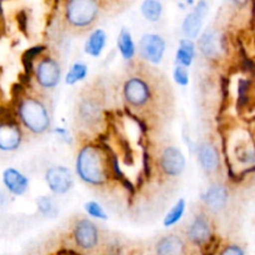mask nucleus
<instances>
[{
    "instance_id": "f8f14e48",
    "label": "nucleus",
    "mask_w": 255,
    "mask_h": 255,
    "mask_svg": "<svg viewBox=\"0 0 255 255\" xmlns=\"http://www.w3.org/2000/svg\"><path fill=\"white\" fill-rule=\"evenodd\" d=\"M229 200V190L224 184H212L203 195V202L209 212L218 214L227 208Z\"/></svg>"
},
{
    "instance_id": "7ed1b4c3",
    "label": "nucleus",
    "mask_w": 255,
    "mask_h": 255,
    "mask_svg": "<svg viewBox=\"0 0 255 255\" xmlns=\"http://www.w3.org/2000/svg\"><path fill=\"white\" fill-rule=\"evenodd\" d=\"M99 11L98 0H67L64 18L70 28L85 30L94 25L99 18Z\"/></svg>"
},
{
    "instance_id": "6e6552de",
    "label": "nucleus",
    "mask_w": 255,
    "mask_h": 255,
    "mask_svg": "<svg viewBox=\"0 0 255 255\" xmlns=\"http://www.w3.org/2000/svg\"><path fill=\"white\" fill-rule=\"evenodd\" d=\"M45 181L51 193L63 195L72 190L74 185V175L67 166L54 165L45 171Z\"/></svg>"
},
{
    "instance_id": "5701e85b",
    "label": "nucleus",
    "mask_w": 255,
    "mask_h": 255,
    "mask_svg": "<svg viewBox=\"0 0 255 255\" xmlns=\"http://www.w3.org/2000/svg\"><path fill=\"white\" fill-rule=\"evenodd\" d=\"M39 213L48 219H55L59 215V207L56 200L50 195H41L36 199Z\"/></svg>"
},
{
    "instance_id": "4be33fe9",
    "label": "nucleus",
    "mask_w": 255,
    "mask_h": 255,
    "mask_svg": "<svg viewBox=\"0 0 255 255\" xmlns=\"http://www.w3.org/2000/svg\"><path fill=\"white\" fill-rule=\"evenodd\" d=\"M140 13L144 19L150 23H158L164 13V6L160 0H143Z\"/></svg>"
},
{
    "instance_id": "f03ea898",
    "label": "nucleus",
    "mask_w": 255,
    "mask_h": 255,
    "mask_svg": "<svg viewBox=\"0 0 255 255\" xmlns=\"http://www.w3.org/2000/svg\"><path fill=\"white\" fill-rule=\"evenodd\" d=\"M18 122L29 133L41 135L50 128V115L45 104L34 97H23L16 105Z\"/></svg>"
},
{
    "instance_id": "393cba45",
    "label": "nucleus",
    "mask_w": 255,
    "mask_h": 255,
    "mask_svg": "<svg viewBox=\"0 0 255 255\" xmlns=\"http://www.w3.org/2000/svg\"><path fill=\"white\" fill-rule=\"evenodd\" d=\"M185 208H186L185 199L180 198V199H179L178 202L171 207V209L169 210V213L165 215V218H164V222H163L164 227L170 228L173 227V225L178 224V223L181 220V218H183L184 213H185Z\"/></svg>"
},
{
    "instance_id": "6ab92c4d",
    "label": "nucleus",
    "mask_w": 255,
    "mask_h": 255,
    "mask_svg": "<svg viewBox=\"0 0 255 255\" xmlns=\"http://www.w3.org/2000/svg\"><path fill=\"white\" fill-rule=\"evenodd\" d=\"M197 55V45L194 40L188 38H183L179 40V48L175 53V61L178 65L189 68L194 61Z\"/></svg>"
},
{
    "instance_id": "20e7f679",
    "label": "nucleus",
    "mask_w": 255,
    "mask_h": 255,
    "mask_svg": "<svg viewBox=\"0 0 255 255\" xmlns=\"http://www.w3.org/2000/svg\"><path fill=\"white\" fill-rule=\"evenodd\" d=\"M34 77L36 83L43 89H54L58 87L61 79V68L56 59L44 56L34 68Z\"/></svg>"
},
{
    "instance_id": "39448f33",
    "label": "nucleus",
    "mask_w": 255,
    "mask_h": 255,
    "mask_svg": "<svg viewBox=\"0 0 255 255\" xmlns=\"http://www.w3.org/2000/svg\"><path fill=\"white\" fill-rule=\"evenodd\" d=\"M23 143V131L18 120L11 115L0 118V150L15 151Z\"/></svg>"
},
{
    "instance_id": "1a4fd4ad",
    "label": "nucleus",
    "mask_w": 255,
    "mask_h": 255,
    "mask_svg": "<svg viewBox=\"0 0 255 255\" xmlns=\"http://www.w3.org/2000/svg\"><path fill=\"white\" fill-rule=\"evenodd\" d=\"M75 245L82 250H93L99 244V229L90 219H79L73 229Z\"/></svg>"
},
{
    "instance_id": "b1692460",
    "label": "nucleus",
    "mask_w": 255,
    "mask_h": 255,
    "mask_svg": "<svg viewBox=\"0 0 255 255\" xmlns=\"http://www.w3.org/2000/svg\"><path fill=\"white\" fill-rule=\"evenodd\" d=\"M88 65L83 61H77L69 68L67 75H65V84L67 85H75L77 83L83 82L88 77Z\"/></svg>"
},
{
    "instance_id": "423d86ee",
    "label": "nucleus",
    "mask_w": 255,
    "mask_h": 255,
    "mask_svg": "<svg viewBox=\"0 0 255 255\" xmlns=\"http://www.w3.org/2000/svg\"><path fill=\"white\" fill-rule=\"evenodd\" d=\"M165 50L166 43L163 36L159 35V34H144L139 40V55L141 59H144L148 63L154 64V65H159L163 61Z\"/></svg>"
},
{
    "instance_id": "a878e982",
    "label": "nucleus",
    "mask_w": 255,
    "mask_h": 255,
    "mask_svg": "<svg viewBox=\"0 0 255 255\" xmlns=\"http://www.w3.org/2000/svg\"><path fill=\"white\" fill-rule=\"evenodd\" d=\"M84 209L85 212L88 213V215H90L92 218H95V219H100V220H107L108 219V214L105 213L104 208L99 204L95 200H89L84 204Z\"/></svg>"
},
{
    "instance_id": "2eb2a0df",
    "label": "nucleus",
    "mask_w": 255,
    "mask_h": 255,
    "mask_svg": "<svg viewBox=\"0 0 255 255\" xmlns=\"http://www.w3.org/2000/svg\"><path fill=\"white\" fill-rule=\"evenodd\" d=\"M198 161L207 174L217 173L220 166V156L217 146L210 141H204L198 148Z\"/></svg>"
},
{
    "instance_id": "bb28decb",
    "label": "nucleus",
    "mask_w": 255,
    "mask_h": 255,
    "mask_svg": "<svg viewBox=\"0 0 255 255\" xmlns=\"http://www.w3.org/2000/svg\"><path fill=\"white\" fill-rule=\"evenodd\" d=\"M173 78H174V82H175L176 84L180 85V87H186V85L189 84L188 68L176 64V67L174 68Z\"/></svg>"
},
{
    "instance_id": "7c9ffc66",
    "label": "nucleus",
    "mask_w": 255,
    "mask_h": 255,
    "mask_svg": "<svg viewBox=\"0 0 255 255\" xmlns=\"http://www.w3.org/2000/svg\"><path fill=\"white\" fill-rule=\"evenodd\" d=\"M176 4L181 10H186L195 5V0H176Z\"/></svg>"
},
{
    "instance_id": "a211bd4d",
    "label": "nucleus",
    "mask_w": 255,
    "mask_h": 255,
    "mask_svg": "<svg viewBox=\"0 0 255 255\" xmlns=\"http://www.w3.org/2000/svg\"><path fill=\"white\" fill-rule=\"evenodd\" d=\"M108 41V35L104 29L97 28L89 34L84 44V51L92 58H99L105 49Z\"/></svg>"
},
{
    "instance_id": "f257e3e1",
    "label": "nucleus",
    "mask_w": 255,
    "mask_h": 255,
    "mask_svg": "<svg viewBox=\"0 0 255 255\" xmlns=\"http://www.w3.org/2000/svg\"><path fill=\"white\" fill-rule=\"evenodd\" d=\"M77 174L89 185H104L109 178V168L104 151L95 144H85L77 155Z\"/></svg>"
},
{
    "instance_id": "4468645a",
    "label": "nucleus",
    "mask_w": 255,
    "mask_h": 255,
    "mask_svg": "<svg viewBox=\"0 0 255 255\" xmlns=\"http://www.w3.org/2000/svg\"><path fill=\"white\" fill-rule=\"evenodd\" d=\"M198 48L207 59H218L224 50L222 35L217 30L208 29L199 36Z\"/></svg>"
},
{
    "instance_id": "dca6fc26",
    "label": "nucleus",
    "mask_w": 255,
    "mask_h": 255,
    "mask_svg": "<svg viewBox=\"0 0 255 255\" xmlns=\"http://www.w3.org/2000/svg\"><path fill=\"white\" fill-rule=\"evenodd\" d=\"M3 184L6 190L15 197H21L29 189V179L15 168H6L3 171Z\"/></svg>"
},
{
    "instance_id": "9b49d317",
    "label": "nucleus",
    "mask_w": 255,
    "mask_h": 255,
    "mask_svg": "<svg viewBox=\"0 0 255 255\" xmlns=\"http://www.w3.org/2000/svg\"><path fill=\"white\" fill-rule=\"evenodd\" d=\"M160 168L168 176H179L185 169V156L176 146H165L160 154Z\"/></svg>"
},
{
    "instance_id": "aec40b11",
    "label": "nucleus",
    "mask_w": 255,
    "mask_h": 255,
    "mask_svg": "<svg viewBox=\"0 0 255 255\" xmlns=\"http://www.w3.org/2000/svg\"><path fill=\"white\" fill-rule=\"evenodd\" d=\"M204 20L205 19L198 15L194 10L189 11L185 15V18H184L183 23H181V31L184 34V38L191 39V40L199 38Z\"/></svg>"
},
{
    "instance_id": "412c9836",
    "label": "nucleus",
    "mask_w": 255,
    "mask_h": 255,
    "mask_svg": "<svg viewBox=\"0 0 255 255\" xmlns=\"http://www.w3.org/2000/svg\"><path fill=\"white\" fill-rule=\"evenodd\" d=\"M117 45L124 60H133L134 56H135L136 54V46L129 29H120V33L117 39Z\"/></svg>"
},
{
    "instance_id": "2f4dec72",
    "label": "nucleus",
    "mask_w": 255,
    "mask_h": 255,
    "mask_svg": "<svg viewBox=\"0 0 255 255\" xmlns=\"http://www.w3.org/2000/svg\"><path fill=\"white\" fill-rule=\"evenodd\" d=\"M4 202H5V199H4V195L1 194V193H0V205L3 204Z\"/></svg>"
},
{
    "instance_id": "c85d7f7f",
    "label": "nucleus",
    "mask_w": 255,
    "mask_h": 255,
    "mask_svg": "<svg viewBox=\"0 0 255 255\" xmlns=\"http://www.w3.org/2000/svg\"><path fill=\"white\" fill-rule=\"evenodd\" d=\"M193 10L198 14V15L202 16L203 19H205L209 14V4H208L207 0H198L195 5L193 6Z\"/></svg>"
},
{
    "instance_id": "cd10ccee",
    "label": "nucleus",
    "mask_w": 255,
    "mask_h": 255,
    "mask_svg": "<svg viewBox=\"0 0 255 255\" xmlns=\"http://www.w3.org/2000/svg\"><path fill=\"white\" fill-rule=\"evenodd\" d=\"M218 255H245V250L238 244H228L222 248Z\"/></svg>"
},
{
    "instance_id": "f3484780",
    "label": "nucleus",
    "mask_w": 255,
    "mask_h": 255,
    "mask_svg": "<svg viewBox=\"0 0 255 255\" xmlns=\"http://www.w3.org/2000/svg\"><path fill=\"white\" fill-rule=\"evenodd\" d=\"M186 252V244L181 237L176 234H169L160 238L155 244L156 255H184Z\"/></svg>"
},
{
    "instance_id": "9d476101",
    "label": "nucleus",
    "mask_w": 255,
    "mask_h": 255,
    "mask_svg": "<svg viewBox=\"0 0 255 255\" xmlns=\"http://www.w3.org/2000/svg\"><path fill=\"white\" fill-rule=\"evenodd\" d=\"M213 229H212V223H210L208 215L198 214L197 217L193 219L191 224L189 225L188 232H186V237L188 240L194 244L195 247H204L209 243L212 239Z\"/></svg>"
},
{
    "instance_id": "0eeeda50",
    "label": "nucleus",
    "mask_w": 255,
    "mask_h": 255,
    "mask_svg": "<svg viewBox=\"0 0 255 255\" xmlns=\"http://www.w3.org/2000/svg\"><path fill=\"white\" fill-rule=\"evenodd\" d=\"M123 97L125 102L134 108H143L151 98L150 87L144 79L133 77L128 79L123 87Z\"/></svg>"
},
{
    "instance_id": "c756f323",
    "label": "nucleus",
    "mask_w": 255,
    "mask_h": 255,
    "mask_svg": "<svg viewBox=\"0 0 255 255\" xmlns=\"http://www.w3.org/2000/svg\"><path fill=\"white\" fill-rule=\"evenodd\" d=\"M54 133L59 136L60 140H63L64 143L72 144V136H70V133L67 130V129H64V128H56L54 129Z\"/></svg>"
},
{
    "instance_id": "ddd939ff",
    "label": "nucleus",
    "mask_w": 255,
    "mask_h": 255,
    "mask_svg": "<svg viewBox=\"0 0 255 255\" xmlns=\"http://www.w3.org/2000/svg\"><path fill=\"white\" fill-rule=\"evenodd\" d=\"M78 118L85 128H94L99 125L103 118V108L99 100L94 97L83 99L78 108Z\"/></svg>"
}]
</instances>
